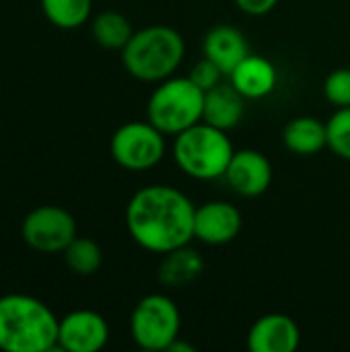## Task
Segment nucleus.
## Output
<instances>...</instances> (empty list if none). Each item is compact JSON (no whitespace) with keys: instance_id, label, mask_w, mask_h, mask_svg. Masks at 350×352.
Masks as SVG:
<instances>
[{"instance_id":"obj_1","label":"nucleus","mask_w":350,"mask_h":352,"mask_svg":"<svg viewBox=\"0 0 350 352\" xmlns=\"http://www.w3.org/2000/svg\"><path fill=\"white\" fill-rule=\"evenodd\" d=\"M196 206L173 186L140 188L126 206V229L146 252L167 254L194 239Z\"/></svg>"},{"instance_id":"obj_2","label":"nucleus","mask_w":350,"mask_h":352,"mask_svg":"<svg viewBox=\"0 0 350 352\" xmlns=\"http://www.w3.org/2000/svg\"><path fill=\"white\" fill-rule=\"evenodd\" d=\"M60 320L37 297L8 293L0 297V351L50 352L58 349Z\"/></svg>"},{"instance_id":"obj_3","label":"nucleus","mask_w":350,"mask_h":352,"mask_svg":"<svg viewBox=\"0 0 350 352\" xmlns=\"http://www.w3.org/2000/svg\"><path fill=\"white\" fill-rule=\"evenodd\" d=\"M186 41L173 27L151 25L134 31L122 50V64L130 76L144 82H161L179 68Z\"/></svg>"},{"instance_id":"obj_4","label":"nucleus","mask_w":350,"mask_h":352,"mask_svg":"<svg viewBox=\"0 0 350 352\" xmlns=\"http://www.w3.org/2000/svg\"><path fill=\"white\" fill-rule=\"evenodd\" d=\"M233 153V142L227 132L206 122H198L179 132L173 142V159L177 167L200 182L225 177Z\"/></svg>"},{"instance_id":"obj_5","label":"nucleus","mask_w":350,"mask_h":352,"mask_svg":"<svg viewBox=\"0 0 350 352\" xmlns=\"http://www.w3.org/2000/svg\"><path fill=\"white\" fill-rule=\"evenodd\" d=\"M204 91L190 76H169L153 91L146 103V116L163 134L177 136L179 132L202 122Z\"/></svg>"},{"instance_id":"obj_6","label":"nucleus","mask_w":350,"mask_h":352,"mask_svg":"<svg viewBox=\"0 0 350 352\" xmlns=\"http://www.w3.org/2000/svg\"><path fill=\"white\" fill-rule=\"evenodd\" d=\"M182 318L177 305L161 293L142 297L130 316L132 340L142 351H167L179 338Z\"/></svg>"},{"instance_id":"obj_7","label":"nucleus","mask_w":350,"mask_h":352,"mask_svg":"<svg viewBox=\"0 0 350 352\" xmlns=\"http://www.w3.org/2000/svg\"><path fill=\"white\" fill-rule=\"evenodd\" d=\"M111 159L128 171H146L165 155V134L146 122H126L109 140Z\"/></svg>"},{"instance_id":"obj_8","label":"nucleus","mask_w":350,"mask_h":352,"mask_svg":"<svg viewBox=\"0 0 350 352\" xmlns=\"http://www.w3.org/2000/svg\"><path fill=\"white\" fill-rule=\"evenodd\" d=\"M76 235L74 217L56 204L33 208L21 223V237L25 245L39 254H62Z\"/></svg>"},{"instance_id":"obj_9","label":"nucleus","mask_w":350,"mask_h":352,"mask_svg":"<svg viewBox=\"0 0 350 352\" xmlns=\"http://www.w3.org/2000/svg\"><path fill=\"white\" fill-rule=\"evenodd\" d=\"M109 340L105 318L93 309H76L60 320L58 349L66 352H99Z\"/></svg>"},{"instance_id":"obj_10","label":"nucleus","mask_w":350,"mask_h":352,"mask_svg":"<svg viewBox=\"0 0 350 352\" xmlns=\"http://www.w3.org/2000/svg\"><path fill=\"white\" fill-rule=\"evenodd\" d=\"M229 186L243 198L262 196L272 184V165L268 157L254 148L235 151L225 171Z\"/></svg>"},{"instance_id":"obj_11","label":"nucleus","mask_w":350,"mask_h":352,"mask_svg":"<svg viewBox=\"0 0 350 352\" xmlns=\"http://www.w3.org/2000/svg\"><path fill=\"white\" fill-rule=\"evenodd\" d=\"M241 231V212L225 200H210L196 208L194 239L206 245L231 243Z\"/></svg>"},{"instance_id":"obj_12","label":"nucleus","mask_w":350,"mask_h":352,"mask_svg":"<svg viewBox=\"0 0 350 352\" xmlns=\"http://www.w3.org/2000/svg\"><path fill=\"white\" fill-rule=\"evenodd\" d=\"M301 344L297 322L285 314H268L256 320L248 334L252 352H295Z\"/></svg>"},{"instance_id":"obj_13","label":"nucleus","mask_w":350,"mask_h":352,"mask_svg":"<svg viewBox=\"0 0 350 352\" xmlns=\"http://www.w3.org/2000/svg\"><path fill=\"white\" fill-rule=\"evenodd\" d=\"M202 50H204V58L215 62L227 76L239 66L241 60L250 56V45L245 35L229 25L212 27L204 37Z\"/></svg>"},{"instance_id":"obj_14","label":"nucleus","mask_w":350,"mask_h":352,"mask_svg":"<svg viewBox=\"0 0 350 352\" xmlns=\"http://www.w3.org/2000/svg\"><path fill=\"white\" fill-rule=\"evenodd\" d=\"M243 113L245 97L231 82H219L217 87L204 93L202 122L227 132L241 122Z\"/></svg>"},{"instance_id":"obj_15","label":"nucleus","mask_w":350,"mask_h":352,"mask_svg":"<svg viewBox=\"0 0 350 352\" xmlns=\"http://www.w3.org/2000/svg\"><path fill=\"white\" fill-rule=\"evenodd\" d=\"M231 85L245 97V99H264L268 97L278 80L276 68L270 60L262 56L250 54L239 66L229 74Z\"/></svg>"},{"instance_id":"obj_16","label":"nucleus","mask_w":350,"mask_h":352,"mask_svg":"<svg viewBox=\"0 0 350 352\" xmlns=\"http://www.w3.org/2000/svg\"><path fill=\"white\" fill-rule=\"evenodd\" d=\"M204 270V260L202 256L184 245L177 248L173 252L163 254L161 266H159V283L163 287H171V289H182L192 285Z\"/></svg>"},{"instance_id":"obj_17","label":"nucleus","mask_w":350,"mask_h":352,"mask_svg":"<svg viewBox=\"0 0 350 352\" xmlns=\"http://www.w3.org/2000/svg\"><path fill=\"white\" fill-rule=\"evenodd\" d=\"M283 142L295 155H301V157L316 155L324 146H328L326 124L311 116L293 118L283 130Z\"/></svg>"},{"instance_id":"obj_18","label":"nucleus","mask_w":350,"mask_h":352,"mask_svg":"<svg viewBox=\"0 0 350 352\" xmlns=\"http://www.w3.org/2000/svg\"><path fill=\"white\" fill-rule=\"evenodd\" d=\"M91 35L97 45H101L105 50L122 52L126 47V43L130 41V37L134 35V29H132V23L128 21V16H124L122 12L105 10L93 19Z\"/></svg>"},{"instance_id":"obj_19","label":"nucleus","mask_w":350,"mask_h":352,"mask_svg":"<svg viewBox=\"0 0 350 352\" xmlns=\"http://www.w3.org/2000/svg\"><path fill=\"white\" fill-rule=\"evenodd\" d=\"M93 0H41L45 19L64 31L83 27L91 16Z\"/></svg>"},{"instance_id":"obj_20","label":"nucleus","mask_w":350,"mask_h":352,"mask_svg":"<svg viewBox=\"0 0 350 352\" xmlns=\"http://www.w3.org/2000/svg\"><path fill=\"white\" fill-rule=\"evenodd\" d=\"M62 254H64V262L68 270L74 272L76 276H91L103 264V252L99 243L89 237L76 235Z\"/></svg>"},{"instance_id":"obj_21","label":"nucleus","mask_w":350,"mask_h":352,"mask_svg":"<svg viewBox=\"0 0 350 352\" xmlns=\"http://www.w3.org/2000/svg\"><path fill=\"white\" fill-rule=\"evenodd\" d=\"M326 130L330 151L336 157L350 161V107L336 109V113L326 122Z\"/></svg>"},{"instance_id":"obj_22","label":"nucleus","mask_w":350,"mask_h":352,"mask_svg":"<svg viewBox=\"0 0 350 352\" xmlns=\"http://www.w3.org/2000/svg\"><path fill=\"white\" fill-rule=\"evenodd\" d=\"M324 95L336 109L350 107V68H338L326 76Z\"/></svg>"},{"instance_id":"obj_23","label":"nucleus","mask_w":350,"mask_h":352,"mask_svg":"<svg viewBox=\"0 0 350 352\" xmlns=\"http://www.w3.org/2000/svg\"><path fill=\"white\" fill-rule=\"evenodd\" d=\"M223 76H225L223 70H221L215 62H210L208 58L196 62V64L192 66V70H190V80H192L196 87H200L204 93L210 91L212 87H217V85L221 82Z\"/></svg>"},{"instance_id":"obj_24","label":"nucleus","mask_w":350,"mask_h":352,"mask_svg":"<svg viewBox=\"0 0 350 352\" xmlns=\"http://www.w3.org/2000/svg\"><path fill=\"white\" fill-rule=\"evenodd\" d=\"M235 4L245 12V14H254V16H262L266 12H270L278 0H235Z\"/></svg>"},{"instance_id":"obj_25","label":"nucleus","mask_w":350,"mask_h":352,"mask_svg":"<svg viewBox=\"0 0 350 352\" xmlns=\"http://www.w3.org/2000/svg\"><path fill=\"white\" fill-rule=\"evenodd\" d=\"M167 351H175V352H194V346H190V344H186V342H179V338L177 340H173V344L167 349Z\"/></svg>"}]
</instances>
